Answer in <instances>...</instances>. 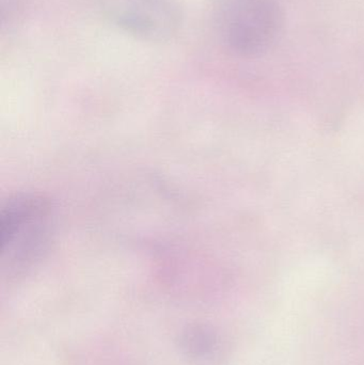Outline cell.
<instances>
[{"mask_svg": "<svg viewBox=\"0 0 364 365\" xmlns=\"http://www.w3.org/2000/svg\"><path fill=\"white\" fill-rule=\"evenodd\" d=\"M53 210L44 197L16 195L0 214V267L2 279L13 283L32 272L48 250L53 235Z\"/></svg>", "mask_w": 364, "mask_h": 365, "instance_id": "1", "label": "cell"}, {"mask_svg": "<svg viewBox=\"0 0 364 365\" xmlns=\"http://www.w3.org/2000/svg\"><path fill=\"white\" fill-rule=\"evenodd\" d=\"M277 0H216L214 26L220 42L239 56L269 51L281 31Z\"/></svg>", "mask_w": 364, "mask_h": 365, "instance_id": "2", "label": "cell"}, {"mask_svg": "<svg viewBox=\"0 0 364 365\" xmlns=\"http://www.w3.org/2000/svg\"><path fill=\"white\" fill-rule=\"evenodd\" d=\"M105 19L122 31L142 38L160 41L172 38L181 26L177 0H96Z\"/></svg>", "mask_w": 364, "mask_h": 365, "instance_id": "3", "label": "cell"}, {"mask_svg": "<svg viewBox=\"0 0 364 365\" xmlns=\"http://www.w3.org/2000/svg\"><path fill=\"white\" fill-rule=\"evenodd\" d=\"M177 344L184 357L198 364L217 361L224 351L219 332L203 322H192L182 327L177 334Z\"/></svg>", "mask_w": 364, "mask_h": 365, "instance_id": "4", "label": "cell"}]
</instances>
